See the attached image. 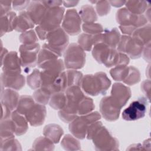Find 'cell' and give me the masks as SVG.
Returning a JSON list of instances; mask_svg holds the SVG:
<instances>
[{
	"label": "cell",
	"instance_id": "30bf717a",
	"mask_svg": "<svg viewBox=\"0 0 151 151\" xmlns=\"http://www.w3.org/2000/svg\"><path fill=\"white\" fill-rule=\"evenodd\" d=\"M83 90L88 94L93 96L99 94H104V83L100 72L95 74H87L83 77L81 84Z\"/></svg>",
	"mask_w": 151,
	"mask_h": 151
},
{
	"label": "cell",
	"instance_id": "e575fe53",
	"mask_svg": "<svg viewBox=\"0 0 151 151\" xmlns=\"http://www.w3.org/2000/svg\"><path fill=\"white\" fill-rule=\"evenodd\" d=\"M95 106L92 99L85 96L81 100L78 105V114L84 115L91 113Z\"/></svg>",
	"mask_w": 151,
	"mask_h": 151
},
{
	"label": "cell",
	"instance_id": "d4e9b609",
	"mask_svg": "<svg viewBox=\"0 0 151 151\" xmlns=\"http://www.w3.org/2000/svg\"><path fill=\"white\" fill-rule=\"evenodd\" d=\"M111 48L103 42L94 45L92 55L94 58L100 64H104L109 56Z\"/></svg>",
	"mask_w": 151,
	"mask_h": 151
},
{
	"label": "cell",
	"instance_id": "60d3db41",
	"mask_svg": "<svg viewBox=\"0 0 151 151\" xmlns=\"http://www.w3.org/2000/svg\"><path fill=\"white\" fill-rule=\"evenodd\" d=\"M140 80V73L138 69L133 66H129L127 75L123 81L127 85H134Z\"/></svg>",
	"mask_w": 151,
	"mask_h": 151
},
{
	"label": "cell",
	"instance_id": "9c48e42d",
	"mask_svg": "<svg viewBox=\"0 0 151 151\" xmlns=\"http://www.w3.org/2000/svg\"><path fill=\"white\" fill-rule=\"evenodd\" d=\"M116 19L120 26H133L136 28L146 25L147 22L145 16L133 14L126 8H121L117 11Z\"/></svg>",
	"mask_w": 151,
	"mask_h": 151
},
{
	"label": "cell",
	"instance_id": "3957f363",
	"mask_svg": "<svg viewBox=\"0 0 151 151\" xmlns=\"http://www.w3.org/2000/svg\"><path fill=\"white\" fill-rule=\"evenodd\" d=\"M86 63V53L77 44L72 43L64 52V65L68 69L78 70L83 68Z\"/></svg>",
	"mask_w": 151,
	"mask_h": 151
},
{
	"label": "cell",
	"instance_id": "74e56055",
	"mask_svg": "<svg viewBox=\"0 0 151 151\" xmlns=\"http://www.w3.org/2000/svg\"><path fill=\"white\" fill-rule=\"evenodd\" d=\"M51 94L52 93L50 90L45 88L40 87L34 92L33 97L37 103L44 105L48 104Z\"/></svg>",
	"mask_w": 151,
	"mask_h": 151
},
{
	"label": "cell",
	"instance_id": "ac0fdd59",
	"mask_svg": "<svg viewBox=\"0 0 151 151\" xmlns=\"http://www.w3.org/2000/svg\"><path fill=\"white\" fill-rule=\"evenodd\" d=\"M47 8L40 1H31L27 8V12L34 24L39 25L43 19Z\"/></svg>",
	"mask_w": 151,
	"mask_h": 151
},
{
	"label": "cell",
	"instance_id": "ee69618b",
	"mask_svg": "<svg viewBox=\"0 0 151 151\" xmlns=\"http://www.w3.org/2000/svg\"><path fill=\"white\" fill-rule=\"evenodd\" d=\"M78 45L84 50L87 51L92 49L93 45V36L88 34H81L78 38Z\"/></svg>",
	"mask_w": 151,
	"mask_h": 151
},
{
	"label": "cell",
	"instance_id": "d6a6232c",
	"mask_svg": "<svg viewBox=\"0 0 151 151\" xmlns=\"http://www.w3.org/2000/svg\"><path fill=\"white\" fill-rule=\"evenodd\" d=\"M67 98L64 92H57L51 94L49 101V105L54 110H61L65 105Z\"/></svg>",
	"mask_w": 151,
	"mask_h": 151
},
{
	"label": "cell",
	"instance_id": "7a4b0ae2",
	"mask_svg": "<svg viewBox=\"0 0 151 151\" xmlns=\"http://www.w3.org/2000/svg\"><path fill=\"white\" fill-rule=\"evenodd\" d=\"M101 115L98 111H94L77 117L69 124V130L77 138L83 139L85 138L88 126L93 122L98 121Z\"/></svg>",
	"mask_w": 151,
	"mask_h": 151
},
{
	"label": "cell",
	"instance_id": "91938a15",
	"mask_svg": "<svg viewBox=\"0 0 151 151\" xmlns=\"http://www.w3.org/2000/svg\"><path fill=\"white\" fill-rule=\"evenodd\" d=\"M63 3L64 6L69 8V7H72V6H76L78 4V1H63Z\"/></svg>",
	"mask_w": 151,
	"mask_h": 151
},
{
	"label": "cell",
	"instance_id": "52a82bcc",
	"mask_svg": "<svg viewBox=\"0 0 151 151\" xmlns=\"http://www.w3.org/2000/svg\"><path fill=\"white\" fill-rule=\"evenodd\" d=\"M64 8L61 6L47 9L43 19L38 25L48 33L59 28L64 18Z\"/></svg>",
	"mask_w": 151,
	"mask_h": 151
},
{
	"label": "cell",
	"instance_id": "44dd1931",
	"mask_svg": "<svg viewBox=\"0 0 151 151\" xmlns=\"http://www.w3.org/2000/svg\"><path fill=\"white\" fill-rule=\"evenodd\" d=\"M11 119H12L15 129V134L17 136H21L25 134L28 129V121L23 115L19 114L17 110L12 112Z\"/></svg>",
	"mask_w": 151,
	"mask_h": 151
},
{
	"label": "cell",
	"instance_id": "7402d4cb",
	"mask_svg": "<svg viewBox=\"0 0 151 151\" xmlns=\"http://www.w3.org/2000/svg\"><path fill=\"white\" fill-rule=\"evenodd\" d=\"M34 27V23L28 12L24 11L20 12L19 15L17 17L14 29L18 32H24L29 29L32 28Z\"/></svg>",
	"mask_w": 151,
	"mask_h": 151
},
{
	"label": "cell",
	"instance_id": "b9f144b4",
	"mask_svg": "<svg viewBox=\"0 0 151 151\" xmlns=\"http://www.w3.org/2000/svg\"><path fill=\"white\" fill-rule=\"evenodd\" d=\"M129 71V67L124 65H117L110 71L111 77L116 81H123Z\"/></svg>",
	"mask_w": 151,
	"mask_h": 151
},
{
	"label": "cell",
	"instance_id": "9a60e30c",
	"mask_svg": "<svg viewBox=\"0 0 151 151\" xmlns=\"http://www.w3.org/2000/svg\"><path fill=\"white\" fill-rule=\"evenodd\" d=\"M131 90L129 87L122 83H116L112 86L110 96L122 108L128 101L131 97Z\"/></svg>",
	"mask_w": 151,
	"mask_h": 151
},
{
	"label": "cell",
	"instance_id": "277c9868",
	"mask_svg": "<svg viewBox=\"0 0 151 151\" xmlns=\"http://www.w3.org/2000/svg\"><path fill=\"white\" fill-rule=\"evenodd\" d=\"M47 45L60 57L65 50L69 38L66 32L61 27L49 32L47 35Z\"/></svg>",
	"mask_w": 151,
	"mask_h": 151
},
{
	"label": "cell",
	"instance_id": "f35d334b",
	"mask_svg": "<svg viewBox=\"0 0 151 151\" xmlns=\"http://www.w3.org/2000/svg\"><path fill=\"white\" fill-rule=\"evenodd\" d=\"M67 87L80 86L83 78V74L76 70H68L65 71ZM67 87V88H68Z\"/></svg>",
	"mask_w": 151,
	"mask_h": 151
},
{
	"label": "cell",
	"instance_id": "c3c4849f",
	"mask_svg": "<svg viewBox=\"0 0 151 151\" xmlns=\"http://www.w3.org/2000/svg\"><path fill=\"white\" fill-rule=\"evenodd\" d=\"M102 126L103 124L101 122L96 121L92 123L88 127L86 134L87 139L88 140H92L94 135Z\"/></svg>",
	"mask_w": 151,
	"mask_h": 151
},
{
	"label": "cell",
	"instance_id": "8d00e7d4",
	"mask_svg": "<svg viewBox=\"0 0 151 151\" xmlns=\"http://www.w3.org/2000/svg\"><path fill=\"white\" fill-rule=\"evenodd\" d=\"M32 147L35 150H52L54 149V145L53 142L45 136L39 137L35 140L32 145Z\"/></svg>",
	"mask_w": 151,
	"mask_h": 151
},
{
	"label": "cell",
	"instance_id": "603a6c76",
	"mask_svg": "<svg viewBox=\"0 0 151 151\" xmlns=\"http://www.w3.org/2000/svg\"><path fill=\"white\" fill-rule=\"evenodd\" d=\"M63 133L64 131L61 127L57 124L46 125L43 130L44 136L48 138L54 143H57L60 142Z\"/></svg>",
	"mask_w": 151,
	"mask_h": 151
},
{
	"label": "cell",
	"instance_id": "d590c367",
	"mask_svg": "<svg viewBox=\"0 0 151 151\" xmlns=\"http://www.w3.org/2000/svg\"><path fill=\"white\" fill-rule=\"evenodd\" d=\"M61 145L66 150H77L81 149L80 143L70 134H66L61 140Z\"/></svg>",
	"mask_w": 151,
	"mask_h": 151
},
{
	"label": "cell",
	"instance_id": "83f0119b",
	"mask_svg": "<svg viewBox=\"0 0 151 151\" xmlns=\"http://www.w3.org/2000/svg\"><path fill=\"white\" fill-rule=\"evenodd\" d=\"M59 57L60 56L58 54L48 48L47 44L45 43L42 45V48L39 52L37 64L38 66H40L51 60L58 59Z\"/></svg>",
	"mask_w": 151,
	"mask_h": 151
},
{
	"label": "cell",
	"instance_id": "4fadbf2b",
	"mask_svg": "<svg viewBox=\"0 0 151 151\" xmlns=\"http://www.w3.org/2000/svg\"><path fill=\"white\" fill-rule=\"evenodd\" d=\"M120 110L121 107L113 100L110 96L101 99L100 103V111L106 120L114 122L117 120Z\"/></svg>",
	"mask_w": 151,
	"mask_h": 151
},
{
	"label": "cell",
	"instance_id": "5bb4252c",
	"mask_svg": "<svg viewBox=\"0 0 151 151\" xmlns=\"http://www.w3.org/2000/svg\"><path fill=\"white\" fill-rule=\"evenodd\" d=\"M46 113V108L44 104L35 103L25 114V117L31 126L36 127L44 123Z\"/></svg>",
	"mask_w": 151,
	"mask_h": 151
},
{
	"label": "cell",
	"instance_id": "5b68a950",
	"mask_svg": "<svg viewBox=\"0 0 151 151\" xmlns=\"http://www.w3.org/2000/svg\"><path fill=\"white\" fill-rule=\"evenodd\" d=\"M92 140L96 150H119L118 140L103 126L96 133Z\"/></svg>",
	"mask_w": 151,
	"mask_h": 151
},
{
	"label": "cell",
	"instance_id": "7bdbcfd3",
	"mask_svg": "<svg viewBox=\"0 0 151 151\" xmlns=\"http://www.w3.org/2000/svg\"><path fill=\"white\" fill-rule=\"evenodd\" d=\"M1 150H21V146L19 142L13 138H10L1 142Z\"/></svg>",
	"mask_w": 151,
	"mask_h": 151
},
{
	"label": "cell",
	"instance_id": "6da1fadb",
	"mask_svg": "<svg viewBox=\"0 0 151 151\" xmlns=\"http://www.w3.org/2000/svg\"><path fill=\"white\" fill-rule=\"evenodd\" d=\"M38 67L42 69L41 72V87L50 91L51 87L57 78L64 71V63L61 59L58 58L51 60Z\"/></svg>",
	"mask_w": 151,
	"mask_h": 151
},
{
	"label": "cell",
	"instance_id": "1f68e13d",
	"mask_svg": "<svg viewBox=\"0 0 151 151\" xmlns=\"http://www.w3.org/2000/svg\"><path fill=\"white\" fill-rule=\"evenodd\" d=\"M151 27L150 24L145 25L142 27L137 28L133 34L132 37H134L139 40L144 45H146L148 42H150L151 37Z\"/></svg>",
	"mask_w": 151,
	"mask_h": 151
},
{
	"label": "cell",
	"instance_id": "e0dca14e",
	"mask_svg": "<svg viewBox=\"0 0 151 151\" xmlns=\"http://www.w3.org/2000/svg\"><path fill=\"white\" fill-rule=\"evenodd\" d=\"M1 83L2 87L19 90L25 84V78L19 73H6L3 72L1 76Z\"/></svg>",
	"mask_w": 151,
	"mask_h": 151
},
{
	"label": "cell",
	"instance_id": "cb8c5ba5",
	"mask_svg": "<svg viewBox=\"0 0 151 151\" xmlns=\"http://www.w3.org/2000/svg\"><path fill=\"white\" fill-rule=\"evenodd\" d=\"M17 17L16 14L12 11H10L1 17V36L14 29Z\"/></svg>",
	"mask_w": 151,
	"mask_h": 151
},
{
	"label": "cell",
	"instance_id": "7c38bea8",
	"mask_svg": "<svg viewBox=\"0 0 151 151\" xmlns=\"http://www.w3.org/2000/svg\"><path fill=\"white\" fill-rule=\"evenodd\" d=\"M81 19L74 9H68L63 18V29L71 35H76L81 32Z\"/></svg>",
	"mask_w": 151,
	"mask_h": 151
},
{
	"label": "cell",
	"instance_id": "db71d44e",
	"mask_svg": "<svg viewBox=\"0 0 151 151\" xmlns=\"http://www.w3.org/2000/svg\"><path fill=\"white\" fill-rule=\"evenodd\" d=\"M150 42L145 45L143 50V57L147 62H150Z\"/></svg>",
	"mask_w": 151,
	"mask_h": 151
},
{
	"label": "cell",
	"instance_id": "484cf974",
	"mask_svg": "<svg viewBox=\"0 0 151 151\" xmlns=\"http://www.w3.org/2000/svg\"><path fill=\"white\" fill-rule=\"evenodd\" d=\"M103 34V43L109 47L114 48L117 47L120 39V33L117 28L106 29Z\"/></svg>",
	"mask_w": 151,
	"mask_h": 151
},
{
	"label": "cell",
	"instance_id": "bcb514c9",
	"mask_svg": "<svg viewBox=\"0 0 151 151\" xmlns=\"http://www.w3.org/2000/svg\"><path fill=\"white\" fill-rule=\"evenodd\" d=\"M19 41L23 44H32L37 43L38 38L33 29H30L22 32L19 35Z\"/></svg>",
	"mask_w": 151,
	"mask_h": 151
},
{
	"label": "cell",
	"instance_id": "ba28073f",
	"mask_svg": "<svg viewBox=\"0 0 151 151\" xmlns=\"http://www.w3.org/2000/svg\"><path fill=\"white\" fill-rule=\"evenodd\" d=\"M40 50V45L38 42L21 45L19 48L21 65L27 68L35 67L38 63Z\"/></svg>",
	"mask_w": 151,
	"mask_h": 151
},
{
	"label": "cell",
	"instance_id": "4dcf8cb0",
	"mask_svg": "<svg viewBox=\"0 0 151 151\" xmlns=\"http://www.w3.org/2000/svg\"><path fill=\"white\" fill-rule=\"evenodd\" d=\"M33 98L28 95H22L19 97L17 107V111L21 114L24 115L35 104Z\"/></svg>",
	"mask_w": 151,
	"mask_h": 151
},
{
	"label": "cell",
	"instance_id": "816d5d0a",
	"mask_svg": "<svg viewBox=\"0 0 151 151\" xmlns=\"http://www.w3.org/2000/svg\"><path fill=\"white\" fill-rule=\"evenodd\" d=\"M30 2L29 1H14L12 2L14 9L17 11L25 8L27 6H29Z\"/></svg>",
	"mask_w": 151,
	"mask_h": 151
},
{
	"label": "cell",
	"instance_id": "2e32d148",
	"mask_svg": "<svg viewBox=\"0 0 151 151\" xmlns=\"http://www.w3.org/2000/svg\"><path fill=\"white\" fill-rule=\"evenodd\" d=\"M21 61L15 51L8 52L1 60V67L4 73H21Z\"/></svg>",
	"mask_w": 151,
	"mask_h": 151
},
{
	"label": "cell",
	"instance_id": "f5cc1de1",
	"mask_svg": "<svg viewBox=\"0 0 151 151\" xmlns=\"http://www.w3.org/2000/svg\"><path fill=\"white\" fill-rule=\"evenodd\" d=\"M41 2L47 9L60 6L63 4L61 1H41Z\"/></svg>",
	"mask_w": 151,
	"mask_h": 151
},
{
	"label": "cell",
	"instance_id": "ffe728a7",
	"mask_svg": "<svg viewBox=\"0 0 151 151\" xmlns=\"http://www.w3.org/2000/svg\"><path fill=\"white\" fill-rule=\"evenodd\" d=\"M1 104L13 111L17 107L19 97L16 91L11 88H7L1 91Z\"/></svg>",
	"mask_w": 151,
	"mask_h": 151
},
{
	"label": "cell",
	"instance_id": "ab89813d",
	"mask_svg": "<svg viewBox=\"0 0 151 151\" xmlns=\"http://www.w3.org/2000/svg\"><path fill=\"white\" fill-rule=\"evenodd\" d=\"M27 82L28 86L33 90L40 88L41 86V78L40 70L34 69L32 72L27 76Z\"/></svg>",
	"mask_w": 151,
	"mask_h": 151
},
{
	"label": "cell",
	"instance_id": "836d02e7",
	"mask_svg": "<svg viewBox=\"0 0 151 151\" xmlns=\"http://www.w3.org/2000/svg\"><path fill=\"white\" fill-rule=\"evenodd\" d=\"M65 91L67 100L75 101L79 103L84 97L83 93L78 86H73L68 87Z\"/></svg>",
	"mask_w": 151,
	"mask_h": 151
},
{
	"label": "cell",
	"instance_id": "9f6ffc18",
	"mask_svg": "<svg viewBox=\"0 0 151 151\" xmlns=\"http://www.w3.org/2000/svg\"><path fill=\"white\" fill-rule=\"evenodd\" d=\"M119 28L123 34H127L129 36L132 35L137 29L136 27L133 26H120Z\"/></svg>",
	"mask_w": 151,
	"mask_h": 151
},
{
	"label": "cell",
	"instance_id": "681fc988",
	"mask_svg": "<svg viewBox=\"0 0 151 151\" xmlns=\"http://www.w3.org/2000/svg\"><path fill=\"white\" fill-rule=\"evenodd\" d=\"M141 90L146 96V99L149 101L150 96V81L149 80H145L142 83Z\"/></svg>",
	"mask_w": 151,
	"mask_h": 151
},
{
	"label": "cell",
	"instance_id": "8fae6325",
	"mask_svg": "<svg viewBox=\"0 0 151 151\" xmlns=\"http://www.w3.org/2000/svg\"><path fill=\"white\" fill-rule=\"evenodd\" d=\"M147 101L145 97H140L130 103L122 113V117L127 121H134L143 118L147 110Z\"/></svg>",
	"mask_w": 151,
	"mask_h": 151
},
{
	"label": "cell",
	"instance_id": "f546056e",
	"mask_svg": "<svg viewBox=\"0 0 151 151\" xmlns=\"http://www.w3.org/2000/svg\"><path fill=\"white\" fill-rule=\"evenodd\" d=\"M79 14L81 19L84 23L94 22L97 19V15L94 8L88 4L84 5L81 7Z\"/></svg>",
	"mask_w": 151,
	"mask_h": 151
},
{
	"label": "cell",
	"instance_id": "11a10c76",
	"mask_svg": "<svg viewBox=\"0 0 151 151\" xmlns=\"http://www.w3.org/2000/svg\"><path fill=\"white\" fill-rule=\"evenodd\" d=\"M1 108H2V114H1V120L9 119L11 116V110L8 108L5 105L1 104Z\"/></svg>",
	"mask_w": 151,
	"mask_h": 151
},
{
	"label": "cell",
	"instance_id": "8992f818",
	"mask_svg": "<svg viewBox=\"0 0 151 151\" xmlns=\"http://www.w3.org/2000/svg\"><path fill=\"white\" fill-rule=\"evenodd\" d=\"M145 45L137 38L129 35H123L120 37L117 45L119 52H126L132 59L141 57Z\"/></svg>",
	"mask_w": 151,
	"mask_h": 151
},
{
	"label": "cell",
	"instance_id": "4316f807",
	"mask_svg": "<svg viewBox=\"0 0 151 151\" xmlns=\"http://www.w3.org/2000/svg\"><path fill=\"white\" fill-rule=\"evenodd\" d=\"M1 142L14 137L15 129L11 119L1 120Z\"/></svg>",
	"mask_w": 151,
	"mask_h": 151
},
{
	"label": "cell",
	"instance_id": "6f0895ef",
	"mask_svg": "<svg viewBox=\"0 0 151 151\" xmlns=\"http://www.w3.org/2000/svg\"><path fill=\"white\" fill-rule=\"evenodd\" d=\"M35 31L38 34V37L41 40H44L47 38V35L48 34V32L42 29L39 25L37 26L35 28Z\"/></svg>",
	"mask_w": 151,
	"mask_h": 151
},
{
	"label": "cell",
	"instance_id": "f907efd6",
	"mask_svg": "<svg viewBox=\"0 0 151 151\" xmlns=\"http://www.w3.org/2000/svg\"><path fill=\"white\" fill-rule=\"evenodd\" d=\"M11 2H12L10 1H0L1 17L10 12L9 11L11 8Z\"/></svg>",
	"mask_w": 151,
	"mask_h": 151
},
{
	"label": "cell",
	"instance_id": "f6af8a7d",
	"mask_svg": "<svg viewBox=\"0 0 151 151\" xmlns=\"http://www.w3.org/2000/svg\"><path fill=\"white\" fill-rule=\"evenodd\" d=\"M82 28L87 34L93 35L101 34L104 31L103 26L101 24L94 22L84 23L82 25Z\"/></svg>",
	"mask_w": 151,
	"mask_h": 151
},
{
	"label": "cell",
	"instance_id": "7dc6e473",
	"mask_svg": "<svg viewBox=\"0 0 151 151\" xmlns=\"http://www.w3.org/2000/svg\"><path fill=\"white\" fill-rule=\"evenodd\" d=\"M96 11L100 16L107 15L110 11V4L107 1H99L96 2Z\"/></svg>",
	"mask_w": 151,
	"mask_h": 151
},
{
	"label": "cell",
	"instance_id": "d6986e66",
	"mask_svg": "<svg viewBox=\"0 0 151 151\" xmlns=\"http://www.w3.org/2000/svg\"><path fill=\"white\" fill-rule=\"evenodd\" d=\"M78 104L70 101H67L65 106L58 112L60 119L65 123H71L77 117Z\"/></svg>",
	"mask_w": 151,
	"mask_h": 151
},
{
	"label": "cell",
	"instance_id": "680465c9",
	"mask_svg": "<svg viewBox=\"0 0 151 151\" xmlns=\"http://www.w3.org/2000/svg\"><path fill=\"white\" fill-rule=\"evenodd\" d=\"M110 4H111L112 6L114 7H120L122 6L123 5L125 4L126 1H109Z\"/></svg>",
	"mask_w": 151,
	"mask_h": 151
},
{
	"label": "cell",
	"instance_id": "f1b7e54d",
	"mask_svg": "<svg viewBox=\"0 0 151 151\" xmlns=\"http://www.w3.org/2000/svg\"><path fill=\"white\" fill-rule=\"evenodd\" d=\"M125 5L130 12L137 15H142L149 5V2L145 1H128L126 2Z\"/></svg>",
	"mask_w": 151,
	"mask_h": 151
}]
</instances>
